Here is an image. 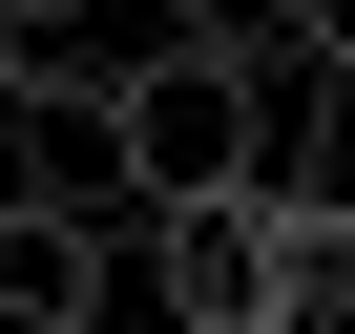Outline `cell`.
Wrapping results in <instances>:
<instances>
[{
    "instance_id": "obj_1",
    "label": "cell",
    "mask_w": 355,
    "mask_h": 334,
    "mask_svg": "<svg viewBox=\"0 0 355 334\" xmlns=\"http://www.w3.org/2000/svg\"><path fill=\"white\" fill-rule=\"evenodd\" d=\"M189 188H272V84L209 42H146L105 84V209H189Z\"/></svg>"
},
{
    "instance_id": "obj_2",
    "label": "cell",
    "mask_w": 355,
    "mask_h": 334,
    "mask_svg": "<svg viewBox=\"0 0 355 334\" xmlns=\"http://www.w3.org/2000/svg\"><path fill=\"white\" fill-rule=\"evenodd\" d=\"M146 230V313L167 334H251L272 313V188H189V209H125Z\"/></svg>"
},
{
    "instance_id": "obj_3",
    "label": "cell",
    "mask_w": 355,
    "mask_h": 334,
    "mask_svg": "<svg viewBox=\"0 0 355 334\" xmlns=\"http://www.w3.org/2000/svg\"><path fill=\"white\" fill-rule=\"evenodd\" d=\"M0 334H105V209L0 188Z\"/></svg>"
},
{
    "instance_id": "obj_4",
    "label": "cell",
    "mask_w": 355,
    "mask_h": 334,
    "mask_svg": "<svg viewBox=\"0 0 355 334\" xmlns=\"http://www.w3.org/2000/svg\"><path fill=\"white\" fill-rule=\"evenodd\" d=\"M251 334H355V209H272V313Z\"/></svg>"
},
{
    "instance_id": "obj_5",
    "label": "cell",
    "mask_w": 355,
    "mask_h": 334,
    "mask_svg": "<svg viewBox=\"0 0 355 334\" xmlns=\"http://www.w3.org/2000/svg\"><path fill=\"white\" fill-rule=\"evenodd\" d=\"M167 42H209V63L272 84V63H293V0H167Z\"/></svg>"
},
{
    "instance_id": "obj_6",
    "label": "cell",
    "mask_w": 355,
    "mask_h": 334,
    "mask_svg": "<svg viewBox=\"0 0 355 334\" xmlns=\"http://www.w3.org/2000/svg\"><path fill=\"white\" fill-rule=\"evenodd\" d=\"M293 63H355V0H293Z\"/></svg>"
},
{
    "instance_id": "obj_7",
    "label": "cell",
    "mask_w": 355,
    "mask_h": 334,
    "mask_svg": "<svg viewBox=\"0 0 355 334\" xmlns=\"http://www.w3.org/2000/svg\"><path fill=\"white\" fill-rule=\"evenodd\" d=\"M0 105H21V21H0Z\"/></svg>"
}]
</instances>
